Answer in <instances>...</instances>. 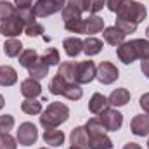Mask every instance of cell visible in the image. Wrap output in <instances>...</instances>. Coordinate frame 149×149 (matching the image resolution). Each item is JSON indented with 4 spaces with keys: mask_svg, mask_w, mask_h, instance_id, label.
Here are the masks:
<instances>
[{
    "mask_svg": "<svg viewBox=\"0 0 149 149\" xmlns=\"http://www.w3.org/2000/svg\"><path fill=\"white\" fill-rule=\"evenodd\" d=\"M102 47H104L102 40H99V38H95V37H88L87 40H83V52H85L88 57L97 56V54L102 50Z\"/></svg>",
    "mask_w": 149,
    "mask_h": 149,
    "instance_id": "ffe728a7",
    "label": "cell"
},
{
    "mask_svg": "<svg viewBox=\"0 0 149 149\" xmlns=\"http://www.w3.org/2000/svg\"><path fill=\"white\" fill-rule=\"evenodd\" d=\"M141 71L144 73V76H146V78H149V59H146V61H141Z\"/></svg>",
    "mask_w": 149,
    "mask_h": 149,
    "instance_id": "f6af8a7d",
    "label": "cell"
},
{
    "mask_svg": "<svg viewBox=\"0 0 149 149\" xmlns=\"http://www.w3.org/2000/svg\"><path fill=\"white\" fill-rule=\"evenodd\" d=\"M81 10V12H88V0H70Z\"/></svg>",
    "mask_w": 149,
    "mask_h": 149,
    "instance_id": "7bdbcfd3",
    "label": "cell"
},
{
    "mask_svg": "<svg viewBox=\"0 0 149 149\" xmlns=\"http://www.w3.org/2000/svg\"><path fill=\"white\" fill-rule=\"evenodd\" d=\"M146 35H148V37H149V26H148V28H146Z\"/></svg>",
    "mask_w": 149,
    "mask_h": 149,
    "instance_id": "c3c4849f",
    "label": "cell"
},
{
    "mask_svg": "<svg viewBox=\"0 0 149 149\" xmlns=\"http://www.w3.org/2000/svg\"><path fill=\"white\" fill-rule=\"evenodd\" d=\"M108 101H109L111 106L121 108V106H125V104L130 101V92H128L127 88H116V90H113L111 94H109Z\"/></svg>",
    "mask_w": 149,
    "mask_h": 149,
    "instance_id": "d6986e66",
    "label": "cell"
},
{
    "mask_svg": "<svg viewBox=\"0 0 149 149\" xmlns=\"http://www.w3.org/2000/svg\"><path fill=\"white\" fill-rule=\"evenodd\" d=\"M17 139H14L9 132H0V149H17Z\"/></svg>",
    "mask_w": 149,
    "mask_h": 149,
    "instance_id": "d590c367",
    "label": "cell"
},
{
    "mask_svg": "<svg viewBox=\"0 0 149 149\" xmlns=\"http://www.w3.org/2000/svg\"><path fill=\"white\" fill-rule=\"evenodd\" d=\"M3 106H5V99H3V95L0 94V111L3 109Z\"/></svg>",
    "mask_w": 149,
    "mask_h": 149,
    "instance_id": "7dc6e473",
    "label": "cell"
},
{
    "mask_svg": "<svg viewBox=\"0 0 149 149\" xmlns=\"http://www.w3.org/2000/svg\"><path fill=\"white\" fill-rule=\"evenodd\" d=\"M3 52H5L7 57H17L23 52V43L17 38H9L3 43Z\"/></svg>",
    "mask_w": 149,
    "mask_h": 149,
    "instance_id": "7402d4cb",
    "label": "cell"
},
{
    "mask_svg": "<svg viewBox=\"0 0 149 149\" xmlns=\"http://www.w3.org/2000/svg\"><path fill=\"white\" fill-rule=\"evenodd\" d=\"M66 5V0H37L33 5V12L37 17H47L56 12H61Z\"/></svg>",
    "mask_w": 149,
    "mask_h": 149,
    "instance_id": "3957f363",
    "label": "cell"
},
{
    "mask_svg": "<svg viewBox=\"0 0 149 149\" xmlns=\"http://www.w3.org/2000/svg\"><path fill=\"white\" fill-rule=\"evenodd\" d=\"M40 59H42L49 68H50V66H57V64H59V61H61V57H59V50H57V49H54V47H50V49H47V50H45V54H43Z\"/></svg>",
    "mask_w": 149,
    "mask_h": 149,
    "instance_id": "1f68e13d",
    "label": "cell"
},
{
    "mask_svg": "<svg viewBox=\"0 0 149 149\" xmlns=\"http://www.w3.org/2000/svg\"><path fill=\"white\" fill-rule=\"evenodd\" d=\"M33 0H14V5L17 9H24V7H31Z\"/></svg>",
    "mask_w": 149,
    "mask_h": 149,
    "instance_id": "ee69618b",
    "label": "cell"
},
{
    "mask_svg": "<svg viewBox=\"0 0 149 149\" xmlns=\"http://www.w3.org/2000/svg\"><path fill=\"white\" fill-rule=\"evenodd\" d=\"M14 116L12 114H2L0 116V132H9L14 128Z\"/></svg>",
    "mask_w": 149,
    "mask_h": 149,
    "instance_id": "f35d334b",
    "label": "cell"
},
{
    "mask_svg": "<svg viewBox=\"0 0 149 149\" xmlns=\"http://www.w3.org/2000/svg\"><path fill=\"white\" fill-rule=\"evenodd\" d=\"M17 81V71L12 66H0V85L2 87H12Z\"/></svg>",
    "mask_w": 149,
    "mask_h": 149,
    "instance_id": "ac0fdd59",
    "label": "cell"
},
{
    "mask_svg": "<svg viewBox=\"0 0 149 149\" xmlns=\"http://www.w3.org/2000/svg\"><path fill=\"white\" fill-rule=\"evenodd\" d=\"M139 104H141V108L144 109V113H146V114L149 116V92H148V94H144V95L141 97Z\"/></svg>",
    "mask_w": 149,
    "mask_h": 149,
    "instance_id": "b9f144b4",
    "label": "cell"
},
{
    "mask_svg": "<svg viewBox=\"0 0 149 149\" xmlns=\"http://www.w3.org/2000/svg\"><path fill=\"white\" fill-rule=\"evenodd\" d=\"M68 83H70V81H66L61 74H56V76L50 80V83H49V92H50L52 95H63V92H64V88H66Z\"/></svg>",
    "mask_w": 149,
    "mask_h": 149,
    "instance_id": "4316f807",
    "label": "cell"
},
{
    "mask_svg": "<svg viewBox=\"0 0 149 149\" xmlns=\"http://www.w3.org/2000/svg\"><path fill=\"white\" fill-rule=\"evenodd\" d=\"M102 37H104V42H106V43H109L113 47H118V45H121V43L125 42V37H127V35H125L121 30H118L116 26H108V28H104Z\"/></svg>",
    "mask_w": 149,
    "mask_h": 149,
    "instance_id": "5bb4252c",
    "label": "cell"
},
{
    "mask_svg": "<svg viewBox=\"0 0 149 149\" xmlns=\"http://www.w3.org/2000/svg\"><path fill=\"white\" fill-rule=\"evenodd\" d=\"M21 94H23L24 99H37L38 95L42 94L40 81L35 80V78H31V76H28L26 80L21 81Z\"/></svg>",
    "mask_w": 149,
    "mask_h": 149,
    "instance_id": "9c48e42d",
    "label": "cell"
},
{
    "mask_svg": "<svg viewBox=\"0 0 149 149\" xmlns=\"http://www.w3.org/2000/svg\"><path fill=\"white\" fill-rule=\"evenodd\" d=\"M99 120L104 125L106 132H118L123 125V114L116 109H109V108L99 114Z\"/></svg>",
    "mask_w": 149,
    "mask_h": 149,
    "instance_id": "5b68a950",
    "label": "cell"
},
{
    "mask_svg": "<svg viewBox=\"0 0 149 149\" xmlns=\"http://www.w3.org/2000/svg\"><path fill=\"white\" fill-rule=\"evenodd\" d=\"M118 76H120V71H118V68H116L113 63L102 61V63L97 66V74H95V78H97L102 85H111V83H114V81L118 80Z\"/></svg>",
    "mask_w": 149,
    "mask_h": 149,
    "instance_id": "52a82bcc",
    "label": "cell"
},
{
    "mask_svg": "<svg viewBox=\"0 0 149 149\" xmlns=\"http://www.w3.org/2000/svg\"><path fill=\"white\" fill-rule=\"evenodd\" d=\"M64 28H66L70 33H83V31H85V19L78 17V19L64 21Z\"/></svg>",
    "mask_w": 149,
    "mask_h": 149,
    "instance_id": "e575fe53",
    "label": "cell"
},
{
    "mask_svg": "<svg viewBox=\"0 0 149 149\" xmlns=\"http://www.w3.org/2000/svg\"><path fill=\"white\" fill-rule=\"evenodd\" d=\"M16 17H17V19H21V23H23L24 26H28V24L35 23V19H37V16H35V12H33V7L16 9Z\"/></svg>",
    "mask_w": 149,
    "mask_h": 149,
    "instance_id": "f546056e",
    "label": "cell"
},
{
    "mask_svg": "<svg viewBox=\"0 0 149 149\" xmlns=\"http://www.w3.org/2000/svg\"><path fill=\"white\" fill-rule=\"evenodd\" d=\"M70 118V108L63 102H50L45 111H42L40 125L43 128H57Z\"/></svg>",
    "mask_w": 149,
    "mask_h": 149,
    "instance_id": "6da1fadb",
    "label": "cell"
},
{
    "mask_svg": "<svg viewBox=\"0 0 149 149\" xmlns=\"http://www.w3.org/2000/svg\"><path fill=\"white\" fill-rule=\"evenodd\" d=\"M116 54H118V59H120L123 64H132V63L137 59V54H135V50H134L132 42H123L121 45H118Z\"/></svg>",
    "mask_w": 149,
    "mask_h": 149,
    "instance_id": "8fae6325",
    "label": "cell"
},
{
    "mask_svg": "<svg viewBox=\"0 0 149 149\" xmlns=\"http://www.w3.org/2000/svg\"><path fill=\"white\" fill-rule=\"evenodd\" d=\"M61 12H63V19H64V21H70V19H78V17H81V14H83V12H81V10L74 5L73 2H68Z\"/></svg>",
    "mask_w": 149,
    "mask_h": 149,
    "instance_id": "d6a6232c",
    "label": "cell"
},
{
    "mask_svg": "<svg viewBox=\"0 0 149 149\" xmlns=\"http://www.w3.org/2000/svg\"><path fill=\"white\" fill-rule=\"evenodd\" d=\"M63 95H64L66 99H70V101H78V99H81L83 90H81V87H80L76 81H70V83L66 85Z\"/></svg>",
    "mask_w": 149,
    "mask_h": 149,
    "instance_id": "f1b7e54d",
    "label": "cell"
},
{
    "mask_svg": "<svg viewBox=\"0 0 149 149\" xmlns=\"http://www.w3.org/2000/svg\"><path fill=\"white\" fill-rule=\"evenodd\" d=\"M43 141H45V144H49L52 148H59L64 144V134H63V130H57V128H45Z\"/></svg>",
    "mask_w": 149,
    "mask_h": 149,
    "instance_id": "2e32d148",
    "label": "cell"
},
{
    "mask_svg": "<svg viewBox=\"0 0 149 149\" xmlns=\"http://www.w3.org/2000/svg\"><path fill=\"white\" fill-rule=\"evenodd\" d=\"M74 70H76V63L73 61H66V63H61L57 74H61L66 81H74Z\"/></svg>",
    "mask_w": 149,
    "mask_h": 149,
    "instance_id": "83f0119b",
    "label": "cell"
},
{
    "mask_svg": "<svg viewBox=\"0 0 149 149\" xmlns=\"http://www.w3.org/2000/svg\"><path fill=\"white\" fill-rule=\"evenodd\" d=\"M148 149H149V139H148Z\"/></svg>",
    "mask_w": 149,
    "mask_h": 149,
    "instance_id": "f907efd6",
    "label": "cell"
},
{
    "mask_svg": "<svg viewBox=\"0 0 149 149\" xmlns=\"http://www.w3.org/2000/svg\"><path fill=\"white\" fill-rule=\"evenodd\" d=\"M114 26H116L118 30H121L125 35H128V33H135V30H137V24H135V23H130V21H127V19H120V17H116Z\"/></svg>",
    "mask_w": 149,
    "mask_h": 149,
    "instance_id": "8d00e7d4",
    "label": "cell"
},
{
    "mask_svg": "<svg viewBox=\"0 0 149 149\" xmlns=\"http://www.w3.org/2000/svg\"><path fill=\"white\" fill-rule=\"evenodd\" d=\"M88 149H113V141L106 135V134L90 137V141H88Z\"/></svg>",
    "mask_w": 149,
    "mask_h": 149,
    "instance_id": "603a6c76",
    "label": "cell"
},
{
    "mask_svg": "<svg viewBox=\"0 0 149 149\" xmlns=\"http://www.w3.org/2000/svg\"><path fill=\"white\" fill-rule=\"evenodd\" d=\"M97 74V66L94 61H81L76 63V70H74V81L78 85L83 83H90Z\"/></svg>",
    "mask_w": 149,
    "mask_h": 149,
    "instance_id": "277c9868",
    "label": "cell"
},
{
    "mask_svg": "<svg viewBox=\"0 0 149 149\" xmlns=\"http://www.w3.org/2000/svg\"><path fill=\"white\" fill-rule=\"evenodd\" d=\"M16 139H17V142H19L21 146H33V144L37 142V139H38L37 127H35L33 123H30V121L21 123L19 128H17Z\"/></svg>",
    "mask_w": 149,
    "mask_h": 149,
    "instance_id": "8992f818",
    "label": "cell"
},
{
    "mask_svg": "<svg viewBox=\"0 0 149 149\" xmlns=\"http://www.w3.org/2000/svg\"><path fill=\"white\" fill-rule=\"evenodd\" d=\"M43 26L40 24V23H31V24H28V26H24V33L28 35V37H43Z\"/></svg>",
    "mask_w": 149,
    "mask_h": 149,
    "instance_id": "74e56055",
    "label": "cell"
},
{
    "mask_svg": "<svg viewBox=\"0 0 149 149\" xmlns=\"http://www.w3.org/2000/svg\"><path fill=\"white\" fill-rule=\"evenodd\" d=\"M28 73H30V76L31 78H35V80H43V78H47V74H49V66L42 61V59H38L37 63L28 70Z\"/></svg>",
    "mask_w": 149,
    "mask_h": 149,
    "instance_id": "484cf974",
    "label": "cell"
},
{
    "mask_svg": "<svg viewBox=\"0 0 149 149\" xmlns=\"http://www.w3.org/2000/svg\"><path fill=\"white\" fill-rule=\"evenodd\" d=\"M146 16H148V9L141 2H137V0H123L121 7L116 12V17L127 19V21L135 23V24L142 23L146 19Z\"/></svg>",
    "mask_w": 149,
    "mask_h": 149,
    "instance_id": "7a4b0ae2",
    "label": "cell"
},
{
    "mask_svg": "<svg viewBox=\"0 0 149 149\" xmlns=\"http://www.w3.org/2000/svg\"><path fill=\"white\" fill-rule=\"evenodd\" d=\"M68 149H80V148H76V146H71V148H68Z\"/></svg>",
    "mask_w": 149,
    "mask_h": 149,
    "instance_id": "681fc988",
    "label": "cell"
},
{
    "mask_svg": "<svg viewBox=\"0 0 149 149\" xmlns=\"http://www.w3.org/2000/svg\"><path fill=\"white\" fill-rule=\"evenodd\" d=\"M21 111L26 114H40L42 113V102L37 99H24L21 102Z\"/></svg>",
    "mask_w": 149,
    "mask_h": 149,
    "instance_id": "4dcf8cb0",
    "label": "cell"
},
{
    "mask_svg": "<svg viewBox=\"0 0 149 149\" xmlns=\"http://www.w3.org/2000/svg\"><path fill=\"white\" fill-rule=\"evenodd\" d=\"M63 47L66 56L70 57H76L80 52H83V40H80L78 37H70L63 40Z\"/></svg>",
    "mask_w": 149,
    "mask_h": 149,
    "instance_id": "9a60e30c",
    "label": "cell"
},
{
    "mask_svg": "<svg viewBox=\"0 0 149 149\" xmlns=\"http://www.w3.org/2000/svg\"><path fill=\"white\" fill-rule=\"evenodd\" d=\"M24 31V24L21 23V19H17L16 16L5 19V21H0V33L7 38H16L19 37L21 33Z\"/></svg>",
    "mask_w": 149,
    "mask_h": 149,
    "instance_id": "ba28073f",
    "label": "cell"
},
{
    "mask_svg": "<svg viewBox=\"0 0 149 149\" xmlns=\"http://www.w3.org/2000/svg\"><path fill=\"white\" fill-rule=\"evenodd\" d=\"M123 149H142L137 142H127L125 146H123Z\"/></svg>",
    "mask_w": 149,
    "mask_h": 149,
    "instance_id": "bcb514c9",
    "label": "cell"
},
{
    "mask_svg": "<svg viewBox=\"0 0 149 149\" xmlns=\"http://www.w3.org/2000/svg\"><path fill=\"white\" fill-rule=\"evenodd\" d=\"M12 16H16V5L7 0H0V21H5Z\"/></svg>",
    "mask_w": 149,
    "mask_h": 149,
    "instance_id": "836d02e7",
    "label": "cell"
},
{
    "mask_svg": "<svg viewBox=\"0 0 149 149\" xmlns=\"http://www.w3.org/2000/svg\"><path fill=\"white\" fill-rule=\"evenodd\" d=\"M104 5H106V0H88V12L97 14L99 10H102Z\"/></svg>",
    "mask_w": 149,
    "mask_h": 149,
    "instance_id": "ab89813d",
    "label": "cell"
},
{
    "mask_svg": "<svg viewBox=\"0 0 149 149\" xmlns=\"http://www.w3.org/2000/svg\"><path fill=\"white\" fill-rule=\"evenodd\" d=\"M108 108H109L108 97L102 95V94H99V92H95V94L90 97V101H88V109H90L92 114H101L102 111H106Z\"/></svg>",
    "mask_w": 149,
    "mask_h": 149,
    "instance_id": "7c38bea8",
    "label": "cell"
},
{
    "mask_svg": "<svg viewBox=\"0 0 149 149\" xmlns=\"http://www.w3.org/2000/svg\"><path fill=\"white\" fill-rule=\"evenodd\" d=\"M132 45H134V50L137 54V59L141 61H146L149 59V40L144 38H135V40H130Z\"/></svg>",
    "mask_w": 149,
    "mask_h": 149,
    "instance_id": "44dd1931",
    "label": "cell"
},
{
    "mask_svg": "<svg viewBox=\"0 0 149 149\" xmlns=\"http://www.w3.org/2000/svg\"><path fill=\"white\" fill-rule=\"evenodd\" d=\"M70 141H71V144L76 146V148L87 149L88 148V141H90V137H88L85 127H76V128L71 130V134H70Z\"/></svg>",
    "mask_w": 149,
    "mask_h": 149,
    "instance_id": "4fadbf2b",
    "label": "cell"
},
{
    "mask_svg": "<svg viewBox=\"0 0 149 149\" xmlns=\"http://www.w3.org/2000/svg\"><path fill=\"white\" fill-rule=\"evenodd\" d=\"M123 0H106V7L111 10V12H118V9L121 7Z\"/></svg>",
    "mask_w": 149,
    "mask_h": 149,
    "instance_id": "60d3db41",
    "label": "cell"
},
{
    "mask_svg": "<svg viewBox=\"0 0 149 149\" xmlns=\"http://www.w3.org/2000/svg\"><path fill=\"white\" fill-rule=\"evenodd\" d=\"M104 28V19L99 17L97 14H90L87 19H85V35H95L99 31H102Z\"/></svg>",
    "mask_w": 149,
    "mask_h": 149,
    "instance_id": "e0dca14e",
    "label": "cell"
},
{
    "mask_svg": "<svg viewBox=\"0 0 149 149\" xmlns=\"http://www.w3.org/2000/svg\"><path fill=\"white\" fill-rule=\"evenodd\" d=\"M85 130H87L88 137H95V135L106 134V128H104V125L101 123L99 116H95V118H90V120L85 123Z\"/></svg>",
    "mask_w": 149,
    "mask_h": 149,
    "instance_id": "cb8c5ba5",
    "label": "cell"
},
{
    "mask_svg": "<svg viewBox=\"0 0 149 149\" xmlns=\"http://www.w3.org/2000/svg\"><path fill=\"white\" fill-rule=\"evenodd\" d=\"M38 59H40V57H38L37 50H33V49H26V50H23V52L19 54V64H21L23 68H26V70H30Z\"/></svg>",
    "mask_w": 149,
    "mask_h": 149,
    "instance_id": "d4e9b609",
    "label": "cell"
},
{
    "mask_svg": "<svg viewBox=\"0 0 149 149\" xmlns=\"http://www.w3.org/2000/svg\"><path fill=\"white\" fill-rule=\"evenodd\" d=\"M130 130L137 137L149 135V116L148 114H137V116H134V120L130 123Z\"/></svg>",
    "mask_w": 149,
    "mask_h": 149,
    "instance_id": "30bf717a",
    "label": "cell"
},
{
    "mask_svg": "<svg viewBox=\"0 0 149 149\" xmlns=\"http://www.w3.org/2000/svg\"><path fill=\"white\" fill-rule=\"evenodd\" d=\"M40 149H49V148H40Z\"/></svg>",
    "mask_w": 149,
    "mask_h": 149,
    "instance_id": "816d5d0a",
    "label": "cell"
}]
</instances>
